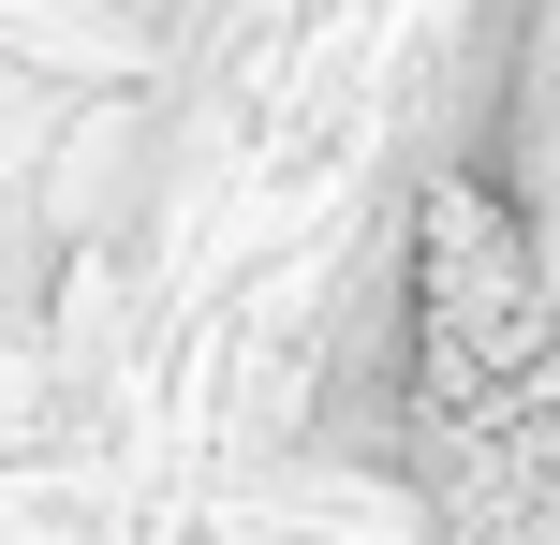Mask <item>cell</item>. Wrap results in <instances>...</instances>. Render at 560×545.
<instances>
[{"instance_id":"cell-1","label":"cell","mask_w":560,"mask_h":545,"mask_svg":"<svg viewBox=\"0 0 560 545\" xmlns=\"http://www.w3.org/2000/svg\"><path fill=\"white\" fill-rule=\"evenodd\" d=\"M398 472L443 545H560V295L487 163L398 222Z\"/></svg>"}]
</instances>
